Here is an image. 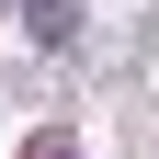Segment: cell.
<instances>
[{
  "instance_id": "cell-2",
  "label": "cell",
  "mask_w": 159,
  "mask_h": 159,
  "mask_svg": "<svg viewBox=\"0 0 159 159\" xmlns=\"http://www.w3.org/2000/svg\"><path fill=\"white\" fill-rule=\"evenodd\" d=\"M23 159H80V136H57V125H46V136H23Z\"/></svg>"
},
{
  "instance_id": "cell-1",
  "label": "cell",
  "mask_w": 159,
  "mask_h": 159,
  "mask_svg": "<svg viewBox=\"0 0 159 159\" xmlns=\"http://www.w3.org/2000/svg\"><path fill=\"white\" fill-rule=\"evenodd\" d=\"M23 34H34V46H68V34H80V0H23Z\"/></svg>"
}]
</instances>
